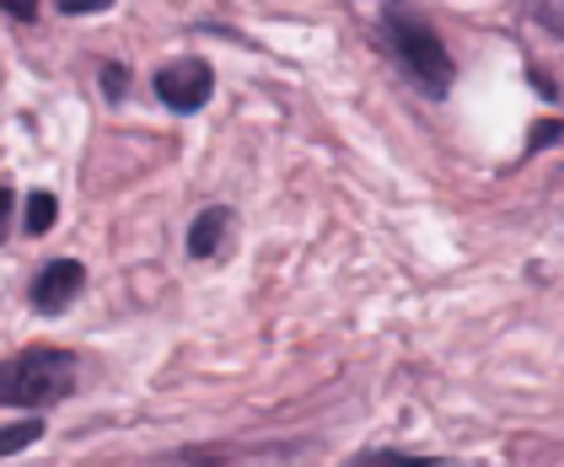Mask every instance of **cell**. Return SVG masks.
<instances>
[{
	"label": "cell",
	"instance_id": "6da1fadb",
	"mask_svg": "<svg viewBox=\"0 0 564 467\" xmlns=\"http://www.w3.org/2000/svg\"><path fill=\"white\" fill-rule=\"evenodd\" d=\"M377 39L392 54V65L420 86L425 97H446L457 82V65H452V48L441 43L431 22L409 6H382L377 11Z\"/></svg>",
	"mask_w": 564,
	"mask_h": 467
},
{
	"label": "cell",
	"instance_id": "7a4b0ae2",
	"mask_svg": "<svg viewBox=\"0 0 564 467\" xmlns=\"http://www.w3.org/2000/svg\"><path fill=\"white\" fill-rule=\"evenodd\" d=\"M76 377H82L76 349L28 344L11 360H0V409H22V414H39L44 420V409L65 403L76 392Z\"/></svg>",
	"mask_w": 564,
	"mask_h": 467
},
{
	"label": "cell",
	"instance_id": "3957f363",
	"mask_svg": "<svg viewBox=\"0 0 564 467\" xmlns=\"http://www.w3.org/2000/svg\"><path fill=\"white\" fill-rule=\"evenodd\" d=\"M151 91H156V102L167 108V113H199L210 97H216V70H210V59H199V54H177L167 59L156 76H151Z\"/></svg>",
	"mask_w": 564,
	"mask_h": 467
},
{
	"label": "cell",
	"instance_id": "277c9868",
	"mask_svg": "<svg viewBox=\"0 0 564 467\" xmlns=\"http://www.w3.org/2000/svg\"><path fill=\"white\" fill-rule=\"evenodd\" d=\"M82 291H87V263H82V258H48V263H39V274H33V285H28V301H33V312L54 317V312H65Z\"/></svg>",
	"mask_w": 564,
	"mask_h": 467
},
{
	"label": "cell",
	"instance_id": "5b68a950",
	"mask_svg": "<svg viewBox=\"0 0 564 467\" xmlns=\"http://www.w3.org/2000/svg\"><path fill=\"white\" fill-rule=\"evenodd\" d=\"M231 205H205V210L194 215V226H188V258L194 263H210V258L226 248V231H231Z\"/></svg>",
	"mask_w": 564,
	"mask_h": 467
},
{
	"label": "cell",
	"instance_id": "8992f818",
	"mask_svg": "<svg viewBox=\"0 0 564 467\" xmlns=\"http://www.w3.org/2000/svg\"><path fill=\"white\" fill-rule=\"evenodd\" d=\"M345 467H446V457L403 452V446H360L355 457H345Z\"/></svg>",
	"mask_w": 564,
	"mask_h": 467
},
{
	"label": "cell",
	"instance_id": "52a82bcc",
	"mask_svg": "<svg viewBox=\"0 0 564 467\" xmlns=\"http://www.w3.org/2000/svg\"><path fill=\"white\" fill-rule=\"evenodd\" d=\"M259 452H280V446H242V441H226V446H183V452H173V463L220 467V463H237V457H259Z\"/></svg>",
	"mask_w": 564,
	"mask_h": 467
},
{
	"label": "cell",
	"instance_id": "ba28073f",
	"mask_svg": "<svg viewBox=\"0 0 564 467\" xmlns=\"http://www.w3.org/2000/svg\"><path fill=\"white\" fill-rule=\"evenodd\" d=\"M39 441H44V420L28 414V420L0 430V457H17V452H28V446H39Z\"/></svg>",
	"mask_w": 564,
	"mask_h": 467
},
{
	"label": "cell",
	"instance_id": "9c48e42d",
	"mask_svg": "<svg viewBox=\"0 0 564 467\" xmlns=\"http://www.w3.org/2000/svg\"><path fill=\"white\" fill-rule=\"evenodd\" d=\"M54 220H59V199L48 194V188H39V194H28V237H48L54 231Z\"/></svg>",
	"mask_w": 564,
	"mask_h": 467
},
{
	"label": "cell",
	"instance_id": "30bf717a",
	"mask_svg": "<svg viewBox=\"0 0 564 467\" xmlns=\"http://www.w3.org/2000/svg\"><path fill=\"white\" fill-rule=\"evenodd\" d=\"M97 82H102V97H108V102H119V97L130 91V65H119V59H108V65L97 70Z\"/></svg>",
	"mask_w": 564,
	"mask_h": 467
},
{
	"label": "cell",
	"instance_id": "8fae6325",
	"mask_svg": "<svg viewBox=\"0 0 564 467\" xmlns=\"http://www.w3.org/2000/svg\"><path fill=\"white\" fill-rule=\"evenodd\" d=\"M532 22H538L549 39L564 43V6H532Z\"/></svg>",
	"mask_w": 564,
	"mask_h": 467
},
{
	"label": "cell",
	"instance_id": "7c38bea8",
	"mask_svg": "<svg viewBox=\"0 0 564 467\" xmlns=\"http://www.w3.org/2000/svg\"><path fill=\"white\" fill-rule=\"evenodd\" d=\"M560 140H564V124L560 119H549V124L532 129V145H527V151H538V145H560Z\"/></svg>",
	"mask_w": 564,
	"mask_h": 467
},
{
	"label": "cell",
	"instance_id": "4fadbf2b",
	"mask_svg": "<svg viewBox=\"0 0 564 467\" xmlns=\"http://www.w3.org/2000/svg\"><path fill=\"white\" fill-rule=\"evenodd\" d=\"M102 6H113V0H59V11H65V17H97Z\"/></svg>",
	"mask_w": 564,
	"mask_h": 467
},
{
	"label": "cell",
	"instance_id": "5bb4252c",
	"mask_svg": "<svg viewBox=\"0 0 564 467\" xmlns=\"http://www.w3.org/2000/svg\"><path fill=\"white\" fill-rule=\"evenodd\" d=\"M11 215H17V188H0V242L11 237Z\"/></svg>",
	"mask_w": 564,
	"mask_h": 467
},
{
	"label": "cell",
	"instance_id": "9a60e30c",
	"mask_svg": "<svg viewBox=\"0 0 564 467\" xmlns=\"http://www.w3.org/2000/svg\"><path fill=\"white\" fill-rule=\"evenodd\" d=\"M0 11H6L11 22H33V17H39V6H33V0H0Z\"/></svg>",
	"mask_w": 564,
	"mask_h": 467
}]
</instances>
